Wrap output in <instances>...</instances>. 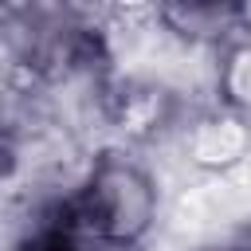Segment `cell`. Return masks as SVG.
Listing matches in <instances>:
<instances>
[{"mask_svg":"<svg viewBox=\"0 0 251 251\" xmlns=\"http://www.w3.org/2000/svg\"><path fill=\"white\" fill-rule=\"evenodd\" d=\"M157 184L126 153H102L78 192L51 216L90 247H137L157 224Z\"/></svg>","mask_w":251,"mask_h":251,"instance_id":"obj_1","label":"cell"},{"mask_svg":"<svg viewBox=\"0 0 251 251\" xmlns=\"http://www.w3.org/2000/svg\"><path fill=\"white\" fill-rule=\"evenodd\" d=\"M102 114L126 141H153L176 122L180 102L157 78H114L102 90Z\"/></svg>","mask_w":251,"mask_h":251,"instance_id":"obj_2","label":"cell"},{"mask_svg":"<svg viewBox=\"0 0 251 251\" xmlns=\"http://www.w3.org/2000/svg\"><path fill=\"white\" fill-rule=\"evenodd\" d=\"M247 153H251V122L224 106L192 118L184 129V157L196 169L220 173V169L239 165Z\"/></svg>","mask_w":251,"mask_h":251,"instance_id":"obj_3","label":"cell"},{"mask_svg":"<svg viewBox=\"0 0 251 251\" xmlns=\"http://www.w3.org/2000/svg\"><path fill=\"white\" fill-rule=\"evenodd\" d=\"M153 16L176 35V39H188V43H227L235 31H239V4H161L153 8Z\"/></svg>","mask_w":251,"mask_h":251,"instance_id":"obj_4","label":"cell"},{"mask_svg":"<svg viewBox=\"0 0 251 251\" xmlns=\"http://www.w3.org/2000/svg\"><path fill=\"white\" fill-rule=\"evenodd\" d=\"M216 94L220 106L251 122V31H235L227 43H220L216 63Z\"/></svg>","mask_w":251,"mask_h":251,"instance_id":"obj_5","label":"cell"},{"mask_svg":"<svg viewBox=\"0 0 251 251\" xmlns=\"http://www.w3.org/2000/svg\"><path fill=\"white\" fill-rule=\"evenodd\" d=\"M16 251H90V243L78 239L71 227L47 220V224H39L31 235H24V239L16 243Z\"/></svg>","mask_w":251,"mask_h":251,"instance_id":"obj_6","label":"cell"},{"mask_svg":"<svg viewBox=\"0 0 251 251\" xmlns=\"http://www.w3.org/2000/svg\"><path fill=\"white\" fill-rule=\"evenodd\" d=\"M16 161H20V145H16V129L0 118V180H8L16 173Z\"/></svg>","mask_w":251,"mask_h":251,"instance_id":"obj_7","label":"cell"},{"mask_svg":"<svg viewBox=\"0 0 251 251\" xmlns=\"http://www.w3.org/2000/svg\"><path fill=\"white\" fill-rule=\"evenodd\" d=\"M231 251H251V224L239 227V235L231 239Z\"/></svg>","mask_w":251,"mask_h":251,"instance_id":"obj_8","label":"cell"},{"mask_svg":"<svg viewBox=\"0 0 251 251\" xmlns=\"http://www.w3.org/2000/svg\"><path fill=\"white\" fill-rule=\"evenodd\" d=\"M216 251H220V247H216ZM224 251H231V247H224Z\"/></svg>","mask_w":251,"mask_h":251,"instance_id":"obj_9","label":"cell"}]
</instances>
